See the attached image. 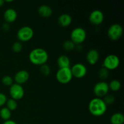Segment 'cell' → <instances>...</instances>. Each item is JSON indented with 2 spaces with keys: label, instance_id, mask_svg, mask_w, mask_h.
<instances>
[{
  "label": "cell",
  "instance_id": "cell-5",
  "mask_svg": "<svg viewBox=\"0 0 124 124\" xmlns=\"http://www.w3.org/2000/svg\"><path fill=\"white\" fill-rule=\"evenodd\" d=\"M120 65V59L117 56L111 54L105 57L102 64L103 67L108 70H114Z\"/></svg>",
  "mask_w": 124,
  "mask_h": 124
},
{
  "label": "cell",
  "instance_id": "cell-15",
  "mask_svg": "<svg viewBox=\"0 0 124 124\" xmlns=\"http://www.w3.org/2000/svg\"><path fill=\"white\" fill-rule=\"evenodd\" d=\"M58 24L62 27H67L71 24L72 18L70 15L67 13H63L61 15L58 19Z\"/></svg>",
  "mask_w": 124,
  "mask_h": 124
},
{
  "label": "cell",
  "instance_id": "cell-7",
  "mask_svg": "<svg viewBox=\"0 0 124 124\" xmlns=\"http://www.w3.org/2000/svg\"><path fill=\"white\" fill-rule=\"evenodd\" d=\"M123 34V28L120 24H113L110 25L107 31V35L112 41H117L121 38Z\"/></svg>",
  "mask_w": 124,
  "mask_h": 124
},
{
  "label": "cell",
  "instance_id": "cell-11",
  "mask_svg": "<svg viewBox=\"0 0 124 124\" xmlns=\"http://www.w3.org/2000/svg\"><path fill=\"white\" fill-rule=\"evenodd\" d=\"M104 16L102 12L99 10H94L90 14L89 21L94 25H99L102 23Z\"/></svg>",
  "mask_w": 124,
  "mask_h": 124
},
{
  "label": "cell",
  "instance_id": "cell-32",
  "mask_svg": "<svg viewBox=\"0 0 124 124\" xmlns=\"http://www.w3.org/2000/svg\"></svg>",
  "mask_w": 124,
  "mask_h": 124
},
{
  "label": "cell",
  "instance_id": "cell-6",
  "mask_svg": "<svg viewBox=\"0 0 124 124\" xmlns=\"http://www.w3.org/2000/svg\"><path fill=\"white\" fill-rule=\"evenodd\" d=\"M34 35L33 30L30 27H21L17 32V38L21 42H27L32 39Z\"/></svg>",
  "mask_w": 124,
  "mask_h": 124
},
{
  "label": "cell",
  "instance_id": "cell-12",
  "mask_svg": "<svg viewBox=\"0 0 124 124\" xmlns=\"http://www.w3.org/2000/svg\"><path fill=\"white\" fill-rule=\"evenodd\" d=\"M29 73L27 71L24 70L18 71L14 76V80L16 84L21 85L24 84L28 81L29 79Z\"/></svg>",
  "mask_w": 124,
  "mask_h": 124
},
{
  "label": "cell",
  "instance_id": "cell-31",
  "mask_svg": "<svg viewBox=\"0 0 124 124\" xmlns=\"http://www.w3.org/2000/svg\"><path fill=\"white\" fill-rule=\"evenodd\" d=\"M4 1H3V0H0V7H2L4 5Z\"/></svg>",
  "mask_w": 124,
  "mask_h": 124
},
{
  "label": "cell",
  "instance_id": "cell-4",
  "mask_svg": "<svg viewBox=\"0 0 124 124\" xmlns=\"http://www.w3.org/2000/svg\"><path fill=\"white\" fill-rule=\"evenodd\" d=\"M56 79L62 84H67L71 81L73 78L70 67L59 69L56 74Z\"/></svg>",
  "mask_w": 124,
  "mask_h": 124
},
{
  "label": "cell",
  "instance_id": "cell-3",
  "mask_svg": "<svg viewBox=\"0 0 124 124\" xmlns=\"http://www.w3.org/2000/svg\"><path fill=\"white\" fill-rule=\"evenodd\" d=\"M71 41L75 45H80L85 41L87 38V32L82 27L75 28L70 34Z\"/></svg>",
  "mask_w": 124,
  "mask_h": 124
},
{
  "label": "cell",
  "instance_id": "cell-26",
  "mask_svg": "<svg viewBox=\"0 0 124 124\" xmlns=\"http://www.w3.org/2000/svg\"><path fill=\"white\" fill-rule=\"evenodd\" d=\"M23 46L22 43L21 42H18V41L14 42L12 46V50L15 53H19V52H21L23 50Z\"/></svg>",
  "mask_w": 124,
  "mask_h": 124
},
{
  "label": "cell",
  "instance_id": "cell-16",
  "mask_svg": "<svg viewBox=\"0 0 124 124\" xmlns=\"http://www.w3.org/2000/svg\"><path fill=\"white\" fill-rule=\"evenodd\" d=\"M39 15L44 18H48L51 16L53 13L52 8L47 5H42L38 10Z\"/></svg>",
  "mask_w": 124,
  "mask_h": 124
},
{
  "label": "cell",
  "instance_id": "cell-20",
  "mask_svg": "<svg viewBox=\"0 0 124 124\" xmlns=\"http://www.w3.org/2000/svg\"><path fill=\"white\" fill-rule=\"evenodd\" d=\"M108 87L109 89L113 91V92H117L121 89V84L118 80H112L108 84Z\"/></svg>",
  "mask_w": 124,
  "mask_h": 124
},
{
  "label": "cell",
  "instance_id": "cell-9",
  "mask_svg": "<svg viewBox=\"0 0 124 124\" xmlns=\"http://www.w3.org/2000/svg\"><path fill=\"white\" fill-rule=\"evenodd\" d=\"M9 93L11 98L14 100H20L24 97V90L21 85L13 83L10 87Z\"/></svg>",
  "mask_w": 124,
  "mask_h": 124
},
{
  "label": "cell",
  "instance_id": "cell-18",
  "mask_svg": "<svg viewBox=\"0 0 124 124\" xmlns=\"http://www.w3.org/2000/svg\"><path fill=\"white\" fill-rule=\"evenodd\" d=\"M110 122H111V124H124V115L121 113H114L110 117Z\"/></svg>",
  "mask_w": 124,
  "mask_h": 124
},
{
  "label": "cell",
  "instance_id": "cell-19",
  "mask_svg": "<svg viewBox=\"0 0 124 124\" xmlns=\"http://www.w3.org/2000/svg\"><path fill=\"white\" fill-rule=\"evenodd\" d=\"M11 111H10L7 107H2L0 110V117L4 121L9 120L11 117Z\"/></svg>",
  "mask_w": 124,
  "mask_h": 124
},
{
  "label": "cell",
  "instance_id": "cell-2",
  "mask_svg": "<svg viewBox=\"0 0 124 124\" xmlns=\"http://www.w3.org/2000/svg\"><path fill=\"white\" fill-rule=\"evenodd\" d=\"M29 58L32 64L41 66L46 64L48 59V54L44 48H36L30 52Z\"/></svg>",
  "mask_w": 124,
  "mask_h": 124
},
{
  "label": "cell",
  "instance_id": "cell-29",
  "mask_svg": "<svg viewBox=\"0 0 124 124\" xmlns=\"http://www.w3.org/2000/svg\"><path fill=\"white\" fill-rule=\"evenodd\" d=\"M2 30H4V31H8L10 30V26L9 24L8 23H5L2 25Z\"/></svg>",
  "mask_w": 124,
  "mask_h": 124
},
{
  "label": "cell",
  "instance_id": "cell-22",
  "mask_svg": "<svg viewBox=\"0 0 124 124\" xmlns=\"http://www.w3.org/2000/svg\"><path fill=\"white\" fill-rule=\"evenodd\" d=\"M62 47L65 50L71 51L75 49V47H76V45L71 40H67L63 43Z\"/></svg>",
  "mask_w": 124,
  "mask_h": 124
},
{
  "label": "cell",
  "instance_id": "cell-24",
  "mask_svg": "<svg viewBox=\"0 0 124 124\" xmlns=\"http://www.w3.org/2000/svg\"><path fill=\"white\" fill-rule=\"evenodd\" d=\"M1 81H2V83L6 86H10V87L13 84V78L10 76H8V75L3 76L2 79H1Z\"/></svg>",
  "mask_w": 124,
  "mask_h": 124
},
{
  "label": "cell",
  "instance_id": "cell-1",
  "mask_svg": "<svg viewBox=\"0 0 124 124\" xmlns=\"http://www.w3.org/2000/svg\"><path fill=\"white\" fill-rule=\"evenodd\" d=\"M107 105L102 98H95L90 101L88 110L91 115L95 117H100L106 113Z\"/></svg>",
  "mask_w": 124,
  "mask_h": 124
},
{
  "label": "cell",
  "instance_id": "cell-25",
  "mask_svg": "<svg viewBox=\"0 0 124 124\" xmlns=\"http://www.w3.org/2000/svg\"><path fill=\"white\" fill-rule=\"evenodd\" d=\"M40 73L45 76H47L50 73V68L47 64H44L40 67Z\"/></svg>",
  "mask_w": 124,
  "mask_h": 124
},
{
  "label": "cell",
  "instance_id": "cell-27",
  "mask_svg": "<svg viewBox=\"0 0 124 124\" xmlns=\"http://www.w3.org/2000/svg\"><path fill=\"white\" fill-rule=\"evenodd\" d=\"M102 99L107 105H111V104H113V103L115 102V98L113 94H107L106 96H105L104 97V98H103Z\"/></svg>",
  "mask_w": 124,
  "mask_h": 124
},
{
  "label": "cell",
  "instance_id": "cell-14",
  "mask_svg": "<svg viewBox=\"0 0 124 124\" xmlns=\"http://www.w3.org/2000/svg\"><path fill=\"white\" fill-rule=\"evenodd\" d=\"M4 19L8 24L12 23L16 21L18 17L16 11L12 8H7L4 13Z\"/></svg>",
  "mask_w": 124,
  "mask_h": 124
},
{
  "label": "cell",
  "instance_id": "cell-23",
  "mask_svg": "<svg viewBox=\"0 0 124 124\" xmlns=\"http://www.w3.org/2000/svg\"><path fill=\"white\" fill-rule=\"evenodd\" d=\"M109 70L105 67H102L99 71V77L102 80H105L108 78Z\"/></svg>",
  "mask_w": 124,
  "mask_h": 124
},
{
  "label": "cell",
  "instance_id": "cell-17",
  "mask_svg": "<svg viewBox=\"0 0 124 124\" xmlns=\"http://www.w3.org/2000/svg\"><path fill=\"white\" fill-rule=\"evenodd\" d=\"M57 64L59 69L69 68L70 65V58L66 55H61L57 59Z\"/></svg>",
  "mask_w": 124,
  "mask_h": 124
},
{
  "label": "cell",
  "instance_id": "cell-28",
  "mask_svg": "<svg viewBox=\"0 0 124 124\" xmlns=\"http://www.w3.org/2000/svg\"><path fill=\"white\" fill-rule=\"evenodd\" d=\"M7 101V96L4 93H0V107L5 105Z\"/></svg>",
  "mask_w": 124,
  "mask_h": 124
},
{
  "label": "cell",
  "instance_id": "cell-8",
  "mask_svg": "<svg viewBox=\"0 0 124 124\" xmlns=\"http://www.w3.org/2000/svg\"><path fill=\"white\" fill-rule=\"evenodd\" d=\"M108 84L104 81L97 82L93 87V93L96 98H104L109 92Z\"/></svg>",
  "mask_w": 124,
  "mask_h": 124
},
{
  "label": "cell",
  "instance_id": "cell-13",
  "mask_svg": "<svg viewBox=\"0 0 124 124\" xmlns=\"http://www.w3.org/2000/svg\"><path fill=\"white\" fill-rule=\"evenodd\" d=\"M99 58V53L96 49H91L87 52L86 59L87 62L90 65H95L98 62Z\"/></svg>",
  "mask_w": 124,
  "mask_h": 124
},
{
  "label": "cell",
  "instance_id": "cell-10",
  "mask_svg": "<svg viewBox=\"0 0 124 124\" xmlns=\"http://www.w3.org/2000/svg\"><path fill=\"white\" fill-rule=\"evenodd\" d=\"M73 77L81 79L84 77L87 73V69L84 64L82 63H76L70 68Z\"/></svg>",
  "mask_w": 124,
  "mask_h": 124
},
{
  "label": "cell",
  "instance_id": "cell-30",
  "mask_svg": "<svg viewBox=\"0 0 124 124\" xmlns=\"http://www.w3.org/2000/svg\"><path fill=\"white\" fill-rule=\"evenodd\" d=\"M2 124H18L15 121H12V120H7V121H6L4 122V123Z\"/></svg>",
  "mask_w": 124,
  "mask_h": 124
},
{
  "label": "cell",
  "instance_id": "cell-21",
  "mask_svg": "<svg viewBox=\"0 0 124 124\" xmlns=\"http://www.w3.org/2000/svg\"><path fill=\"white\" fill-rule=\"evenodd\" d=\"M6 107L10 110V111H14L18 107V103L16 101L14 100L13 99H7V102L6 103Z\"/></svg>",
  "mask_w": 124,
  "mask_h": 124
}]
</instances>
